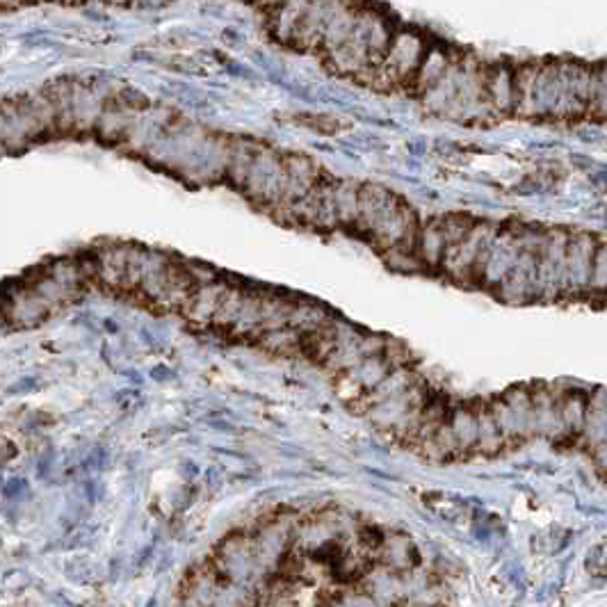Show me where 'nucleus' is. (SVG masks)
I'll return each instance as SVG.
<instances>
[]
</instances>
